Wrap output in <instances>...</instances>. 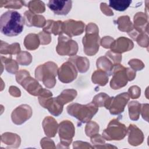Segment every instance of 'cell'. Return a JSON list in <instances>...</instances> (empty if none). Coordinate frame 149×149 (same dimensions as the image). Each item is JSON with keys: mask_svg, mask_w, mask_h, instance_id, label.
Instances as JSON below:
<instances>
[{"mask_svg": "<svg viewBox=\"0 0 149 149\" xmlns=\"http://www.w3.org/2000/svg\"><path fill=\"white\" fill-rule=\"evenodd\" d=\"M24 23L25 19L20 13L9 10L1 16L0 30L6 36H16L23 31Z\"/></svg>", "mask_w": 149, "mask_h": 149, "instance_id": "cell-1", "label": "cell"}, {"mask_svg": "<svg viewBox=\"0 0 149 149\" xmlns=\"http://www.w3.org/2000/svg\"><path fill=\"white\" fill-rule=\"evenodd\" d=\"M47 6L55 15H66L71 10L72 1L50 0L47 3Z\"/></svg>", "mask_w": 149, "mask_h": 149, "instance_id": "cell-2", "label": "cell"}, {"mask_svg": "<svg viewBox=\"0 0 149 149\" xmlns=\"http://www.w3.org/2000/svg\"><path fill=\"white\" fill-rule=\"evenodd\" d=\"M132 1H109V6L118 11L125 10L131 4Z\"/></svg>", "mask_w": 149, "mask_h": 149, "instance_id": "cell-3", "label": "cell"}, {"mask_svg": "<svg viewBox=\"0 0 149 149\" xmlns=\"http://www.w3.org/2000/svg\"><path fill=\"white\" fill-rule=\"evenodd\" d=\"M28 6L30 10L36 12H43L45 10V6L41 1H31L28 2Z\"/></svg>", "mask_w": 149, "mask_h": 149, "instance_id": "cell-4", "label": "cell"}, {"mask_svg": "<svg viewBox=\"0 0 149 149\" xmlns=\"http://www.w3.org/2000/svg\"><path fill=\"white\" fill-rule=\"evenodd\" d=\"M24 3V1H1L0 2L1 7L10 8H20Z\"/></svg>", "mask_w": 149, "mask_h": 149, "instance_id": "cell-5", "label": "cell"}]
</instances>
